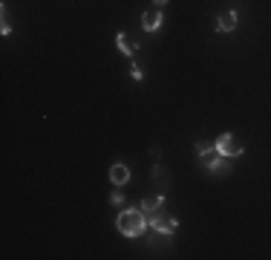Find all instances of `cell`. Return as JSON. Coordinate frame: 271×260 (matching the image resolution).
I'll list each match as a JSON object with an SVG mask.
<instances>
[{
    "label": "cell",
    "mask_w": 271,
    "mask_h": 260,
    "mask_svg": "<svg viewBox=\"0 0 271 260\" xmlns=\"http://www.w3.org/2000/svg\"><path fill=\"white\" fill-rule=\"evenodd\" d=\"M116 47H119V52H121V55L133 58V55H136V49H139V44H130V41H127V35H124V32H119V35H116Z\"/></svg>",
    "instance_id": "obj_7"
},
{
    "label": "cell",
    "mask_w": 271,
    "mask_h": 260,
    "mask_svg": "<svg viewBox=\"0 0 271 260\" xmlns=\"http://www.w3.org/2000/svg\"><path fill=\"white\" fill-rule=\"evenodd\" d=\"M130 78L133 81H144V70L139 64H130Z\"/></svg>",
    "instance_id": "obj_10"
},
{
    "label": "cell",
    "mask_w": 271,
    "mask_h": 260,
    "mask_svg": "<svg viewBox=\"0 0 271 260\" xmlns=\"http://www.w3.org/2000/svg\"><path fill=\"white\" fill-rule=\"evenodd\" d=\"M214 29H216L219 35L234 32V29H237V12H234V9H225V12H219V15H216Z\"/></svg>",
    "instance_id": "obj_4"
},
{
    "label": "cell",
    "mask_w": 271,
    "mask_h": 260,
    "mask_svg": "<svg viewBox=\"0 0 271 260\" xmlns=\"http://www.w3.org/2000/svg\"><path fill=\"white\" fill-rule=\"evenodd\" d=\"M0 32H3V35H12V24H9V20H3V26H0Z\"/></svg>",
    "instance_id": "obj_13"
},
{
    "label": "cell",
    "mask_w": 271,
    "mask_h": 260,
    "mask_svg": "<svg viewBox=\"0 0 271 260\" xmlns=\"http://www.w3.org/2000/svg\"><path fill=\"white\" fill-rule=\"evenodd\" d=\"M116 228H119V234L124 237H142L147 228H150V223H147V214L142 211V208H124V211H119V217H116Z\"/></svg>",
    "instance_id": "obj_1"
},
{
    "label": "cell",
    "mask_w": 271,
    "mask_h": 260,
    "mask_svg": "<svg viewBox=\"0 0 271 260\" xmlns=\"http://www.w3.org/2000/svg\"><path fill=\"white\" fill-rule=\"evenodd\" d=\"M214 150L219 156H225V159H237V156H242L245 147L239 145V142H234V133H219L214 142Z\"/></svg>",
    "instance_id": "obj_2"
},
{
    "label": "cell",
    "mask_w": 271,
    "mask_h": 260,
    "mask_svg": "<svg viewBox=\"0 0 271 260\" xmlns=\"http://www.w3.org/2000/svg\"><path fill=\"white\" fill-rule=\"evenodd\" d=\"M162 24H165V15H162L159 9H147L142 15V29L144 32H159Z\"/></svg>",
    "instance_id": "obj_6"
},
{
    "label": "cell",
    "mask_w": 271,
    "mask_h": 260,
    "mask_svg": "<svg viewBox=\"0 0 271 260\" xmlns=\"http://www.w3.org/2000/svg\"><path fill=\"white\" fill-rule=\"evenodd\" d=\"M107 177H110V185H116V188H124L130 182V168L124 162H112L110 165V174H107Z\"/></svg>",
    "instance_id": "obj_5"
},
{
    "label": "cell",
    "mask_w": 271,
    "mask_h": 260,
    "mask_svg": "<svg viewBox=\"0 0 271 260\" xmlns=\"http://www.w3.org/2000/svg\"><path fill=\"white\" fill-rule=\"evenodd\" d=\"M110 205H124V194H121V188L110 194Z\"/></svg>",
    "instance_id": "obj_12"
},
{
    "label": "cell",
    "mask_w": 271,
    "mask_h": 260,
    "mask_svg": "<svg viewBox=\"0 0 271 260\" xmlns=\"http://www.w3.org/2000/svg\"><path fill=\"white\" fill-rule=\"evenodd\" d=\"M165 3H168V0H156V6H159V9H162V6H165Z\"/></svg>",
    "instance_id": "obj_14"
},
{
    "label": "cell",
    "mask_w": 271,
    "mask_h": 260,
    "mask_svg": "<svg viewBox=\"0 0 271 260\" xmlns=\"http://www.w3.org/2000/svg\"><path fill=\"white\" fill-rule=\"evenodd\" d=\"M162 205H165V194H159V197H147V200H142V205H139V208H142L144 214H156L162 208Z\"/></svg>",
    "instance_id": "obj_9"
},
{
    "label": "cell",
    "mask_w": 271,
    "mask_h": 260,
    "mask_svg": "<svg viewBox=\"0 0 271 260\" xmlns=\"http://www.w3.org/2000/svg\"><path fill=\"white\" fill-rule=\"evenodd\" d=\"M202 165H205V171H211V174H222V171H228V168H231V165H228V159H225V156H219V154H216L214 159L202 162Z\"/></svg>",
    "instance_id": "obj_8"
},
{
    "label": "cell",
    "mask_w": 271,
    "mask_h": 260,
    "mask_svg": "<svg viewBox=\"0 0 271 260\" xmlns=\"http://www.w3.org/2000/svg\"><path fill=\"white\" fill-rule=\"evenodd\" d=\"M147 223H150V228L156 231V234H165V237H170V234L179 231V220H176V217H165V214H159V211L153 214Z\"/></svg>",
    "instance_id": "obj_3"
},
{
    "label": "cell",
    "mask_w": 271,
    "mask_h": 260,
    "mask_svg": "<svg viewBox=\"0 0 271 260\" xmlns=\"http://www.w3.org/2000/svg\"><path fill=\"white\" fill-rule=\"evenodd\" d=\"M193 150H196V156H199V159H202V156H208V154H211V150H214V145H205V142H196V147H193Z\"/></svg>",
    "instance_id": "obj_11"
}]
</instances>
